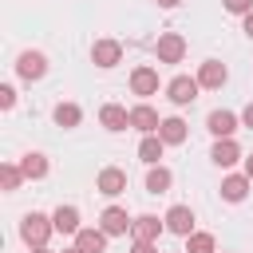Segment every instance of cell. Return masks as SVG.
Segmentation results:
<instances>
[{"instance_id":"cell-16","label":"cell","mask_w":253,"mask_h":253,"mask_svg":"<svg viewBox=\"0 0 253 253\" xmlns=\"http://www.w3.org/2000/svg\"><path fill=\"white\" fill-rule=\"evenodd\" d=\"M158 138H162L166 146H182V142H186V123H182V119H174V115H170V119H162Z\"/></svg>"},{"instance_id":"cell-28","label":"cell","mask_w":253,"mask_h":253,"mask_svg":"<svg viewBox=\"0 0 253 253\" xmlns=\"http://www.w3.org/2000/svg\"><path fill=\"white\" fill-rule=\"evenodd\" d=\"M130 253H158V249H154V241H134Z\"/></svg>"},{"instance_id":"cell-17","label":"cell","mask_w":253,"mask_h":253,"mask_svg":"<svg viewBox=\"0 0 253 253\" xmlns=\"http://www.w3.org/2000/svg\"><path fill=\"white\" fill-rule=\"evenodd\" d=\"M162 150H166V142H162L158 134H142V142H138V162H146V166H158Z\"/></svg>"},{"instance_id":"cell-12","label":"cell","mask_w":253,"mask_h":253,"mask_svg":"<svg viewBox=\"0 0 253 253\" xmlns=\"http://www.w3.org/2000/svg\"><path fill=\"white\" fill-rule=\"evenodd\" d=\"M206 126H210L213 138H233V130H237V115H233V111H210Z\"/></svg>"},{"instance_id":"cell-26","label":"cell","mask_w":253,"mask_h":253,"mask_svg":"<svg viewBox=\"0 0 253 253\" xmlns=\"http://www.w3.org/2000/svg\"><path fill=\"white\" fill-rule=\"evenodd\" d=\"M225 4V12H233V16H249L253 12V0H221Z\"/></svg>"},{"instance_id":"cell-13","label":"cell","mask_w":253,"mask_h":253,"mask_svg":"<svg viewBox=\"0 0 253 253\" xmlns=\"http://www.w3.org/2000/svg\"><path fill=\"white\" fill-rule=\"evenodd\" d=\"M166 229V221H158L154 213H142V217H134V225H130V237L134 241H158V233Z\"/></svg>"},{"instance_id":"cell-6","label":"cell","mask_w":253,"mask_h":253,"mask_svg":"<svg viewBox=\"0 0 253 253\" xmlns=\"http://www.w3.org/2000/svg\"><path fill=\"white\" fill-rule=\"evenodd\" d=\"M119 59H123V43H119V40H95V43H91V63H95V67L107 71V67H115Z\"/></svg>"},{"instance_id":"cell-19","label":"cell","mask_w":253,"mask_h":253,"mask_svg":"<svg viewBox=\"0 0 253 253\" xmlns=\"http://www.w3.org/2000/svg\"><path fill=\"white\" fill-rule=\"evenodd\" d=\"M249 186H253V182H249L245 174H229V178H221V198H225V202H241V198L249 194Z\"/></svg>"},{"instance_id":"cell-15","label":"cell","mask_w":253,"mask_h":253,"mask_svg":"<svg viewBox=\"0 0 253 253\" xmlns=\"http://www.w3.org/2000/svg\"><path fill=\"white\" fill-rule=\"evenodd\" d=\"M51 225H55V233H71V237L83 229V225H79V210H75V206H59V210L51 213Z\"/></svg>"},{"instance_id":"cell-4","label":"cell","mask_w":253,"mask_h":253,"mask_svg":"<svg viewBox=\"0 0 253 253\" xmlns=\"http://www.w3.org/2000/svg\"><path fill=\"white\" fill-rule=\"evenodd\" d=\"M16 75L20 79H43L47 75V55L43 51H20V59H16Z\"/></svg>"},{"instance_id":"cell-25","label":"cell","mask_w":253,"mask_h":253,"mask_svg":"<svg viewBox=\"0 0 253 253\" xmlns=\"http://www.w3.org/2000/svg\"><path fill=\"white\" fill-rule=\"evenodd\" d=\"M186 253H213V233H190L186 237Z\"/></svg>"},{"instance_id":"cell-21","label":"cell","mask_w":253,"mask_h":253,"mask_svg":"<svg viewBox=\"0 0 253 253\" xmlns=\"http://www.w3.org/2000/svg\"><path fill=\"white\" fill-rule=\"evenodd\" d=\"M20 170H24V178H43L47 174V154H40V150H28L24 158H20Z\"/></svg>"},{"instance_id":"cell-29","label":"cell","mask_w":253,"mask_h":253,"mask_svg":"<svg viewBox=\"0 0 253 253\" xmlns=\"http://www.w3.org/2000/svg\"><path fill=\"white\" fill-rule=\"evenodd\" d=\"M241 123H245V126H249V130H253V103H249V107H245V111H241Z\"/></svg>"},{"instance_id":"cell-1","label":"cell","mask_w":253,"mask_h":253,"mask_svg":"<svg viewBox=\"0 0 253 253\" xmlns=\"http://www.w3.org/2000/svg\"><path fill=\"white\" fill-rule=\"evenodd\" d=\"M55 233V225H51V217L47 213H24V221H20V237H24V245L28 249H40V245H47V237Z\"/></svg>"},{"instance_id":"cell-14","label":"cell","mask_w":253,"mask_h":253,"mask_svg":"<svg viewBox=\"0 0 253 253\" xmlns=\"http://www.w3.org/2000/svg\"><path fill=\"white\" fill-rule=\"evenodd\" d=\"M225 79H229V71H225V63H217V59H206V63L198 67V83L210 87V91H217Z\"/></svg>"},{"instance_id":"cell-34","label":"cell","mask_w":253,"mask_h":253,"mask_svg":"<svg viewBox=\"0 0 253 253\" xmlns=\"http://www.w3.org/2000/svg\"><path fill=\"white\" fill-rule=\"evenodd\" d=\"M63 253H83V249H79V245H71V249H63Z\"/></svg>"},{"instance_id":"cell-5","label":"cell","mask_w":253,"mask_h":253,"mask_svg":"<svg viewBox=\"0 0 253 253\" xmlns=\"http://www.w3.org/2000/svg\"><path fill=\"white\" fill-rule=\"evenodd\" d=\"M130 225H134V221L126 217V210H123V206H107V210L99 213V229H103L107 237H123Z\"/></svg>"},{"instance_id":"cell-31","label":"cell","mask_w":253,"mask_h":253,"mask_svg":"<svg viewBox=\"0 0 253 253\" xmlns=\"http://www.w3.org/2000/svg\"><path fill=\"white\" fill-rule=\"evenodd\" d=\"M245 178H249V182H253V154H249V158H245Z\"/></svg>"},{"instance_id":"cell-2","label":"cell","mask_w":253,"mask_h":253,"mask_svg":"<svg viewBox=\"0 0 253 253\" xmlns=\"http://www.w3.org/2000/svg\"><path fill=\"white\" fill-rule=\"evenodd\" d=\"M198 91H202L198 75H174V79L166 83V99H170L174 107H190V103L198 99Z\"/></svg>"},{"instance_id":"cell-8","label":"cell","mask_w":253,"mask_h":253,"mask_svg":"<svg viewBox=\"0 0 253 253\" xmlns=\"http://www.w3.org/2000/svg\"><path fill=\"white\" fill-rule=\"evenodd\" d=\"M162 221H166V229L178 233V237H190V233H194V210H190V206H170Z\"/></svg>"},{"instance_id":"cell-3","label":"cell","mask_w":253,"mask_h":253,"mask_svg":"<svg viewBox=\"0 0 253 253\" xmlns=\"http://www.w3.org/2000/svg\"><path fill=\"white\" fill-rule=\"evenodd\" d=\"M154 55H158V63H182V55H186V40H182L178 32H162L158 43H154Z\"/></svg>"},{"instance_id":"cell-9","label":"cell","mask_w":253,"mask_h":253,"mask_svg":"<svg viewBox=\"0 0 253 253\" xmlns=\"http://www.w3.org/2000/svg\"><path fill=\"white\" fill-rule=\"evenodd\" d=\"M130 91H134V95H142V99H146V95H158V71H154V67H146V63H142V67H134V71H130Z\"/></svg>"},{"instance_id":"cell-32","label":"cell","mask_w":253,"mask_h":253,"mask_svg":"<svg viewBox=\"0 0 253 253\" xmlns=\"http://www.w3.org/2000/svg\"><path fill=\"white\" fill-rule=\"evenodd\" d=\"M182 0H158V8H178Z\"/></svg>"},{"instance_id":"cell-30","label":"cell","mask_w":253,"mask_h":253,"mask_svg":"<svg viewBox=\"0 0 253 253\" xmlns=\"http://www.w3.org/2000/svg\"><path fill=\"white\" fill-rule=\"evenodd\" d=\"M245 36H249V40H253V12H249V16H245Z\"/></svg>"},{"instance_id":"cell-23","label":"cell","mask_w":253,"mask_h":253,"mask_svg":"<svg viewBox=\"0 0 253 253\" xmlns=\"http://www.w3.org/2000/svg\"><path fill=\"white\" fill-rule=\"evenodd\" d=\"M51 119H55V126H63V130H71V126H79V119H83V111H79L75 103H55V111H51Z\"/></svg>"},{"instance_id":"cell-20","label":"cell","mask_w":253,"mask_h":253,"mask_svg":"<svg viewBox=\"0 0 253 253\" xmlns=\"http://www.w3.org/2000/svg\"><path fill=\"white\" fill-rule=\"evenodd\" d=\"M75 245L83 253H107V233L103 229H79L75 233Z\"/></svg>"},{"instance_id":"cell-22","label":"cell","mask_w":253,"mask_h":253,"mask_svg":"<svg viewBox=\"0 0 253 253\" xmlns=\"http://www.w3.org/2000/svg\"><path fill=\"white\" fill-rule=\"evenodd\" d=\"M170 186H174V174L166 166H150L146 170V194H166Z\"/></svg>"},{"instance_id":"cell-18","label":"cell","mask_w":253,"mask_h":253,"mask_svg":"<svg viewBox=\"0 0 253 253\" xmlns=\"http://www.w3.org/2000/svg\"><path fill=\"white\" fill-rule=\"evenodd\" d=\"M210 158H213L217 166H233V162L241 158V146H237L233 138H217V142H213V150H210Z\"/></svg>"},{"instance_id":"cell-24","label":"cell","mask_w":253,"mask_h":253,"mask_svg":"<svg viewBox=\"0 0 253 253\" xmlns=\"http://www.w3.org/2000/svg\"><path fill=\"white\" fill-rule=\"evenodd\" d=\"M20 182H24V170H20V166H12V162H4V166H0V186H4L8 194H16V190H20Z\"/></svg>"},{"instance_id":"cell-27","label":"cell","mask_w":253,"mask_h":253,"mask_svg":"<svg viewBox=\"0 0 253 253\" xmlns=\"http://www.w3.org/2000/svg\"><path fill=\"white\" fill-rule=\"evenodd\" d=\"M0 107H4V111H12V107H16V87H8V83L0 87Z\"/></svg>"},{"instance_id":"cell-11","label":"cell","mask_w":253,"mask_h":253,"mask_svg":"<svg viewBox=\"0 0 253 253\" xmlns=\"http://www.w3.org/2000/svg\"><path fill=\"white\" fill-rule=\"evenodd\" d=\"M99 123H103L111 134H119V130H126V126H130V111H126V107H119V103H107V107L99 111Z\"/></svg>"},{"instance_id":"cell-10","label":"cell","mask_w":253,"mask_h":253,"mask_svg":"<svg viewBox=\"0 0 253 253\" xmlns=\"http://www.w3.org/2000/svg\"><path fill=\"white\" fill-rule=\"evenodd\" d=\"M130 126H134V130H142V134H158L162 119H158V111H154V107L138 103V107H130Z\"/></svg>"},{"instance_id":"cell-33","label":"cell","mask_w":253,"mask_h":253,"mask_svg":"<svg viewBox=\"0 0 253 253\" xmlns=\"http://www.w3.org/2000/svg\"><path fill=\"white\" fill-rule=\"evenodd\" d=\"M32 253H51V249H47V245H40V249H32Z\"/></svg>"},{"instance_id":"cell-7","label":"cell","mask_w":253,"mask_h":253,"mask_svg":"<svg viewBox=\"0 0 253 253\" xmlns=\"http://www.w3.org/2000/svg\"><path fill=\"white\" fill-rule=\"evenodd\" d=\"M95 190H99L103 198H119V194L126 190V174H123L119 166H107V170H99V178H95Z\"/></svg>"}]
</instances>
